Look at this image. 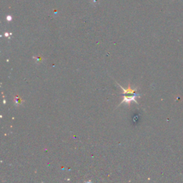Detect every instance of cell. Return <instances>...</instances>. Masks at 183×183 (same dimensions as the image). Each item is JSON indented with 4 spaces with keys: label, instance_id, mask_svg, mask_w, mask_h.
Instances as JSON below:
<instances>
[{
    "label": "cell",
    "instance_id": "obj_3",
    "mask_svg": "<svg viewBox=\"0 0 183 183\" xmlns=\"http://www.w3.org/2000/svg\"><path fill=\"white\" fill-rule=\"evenodd\" d=\"M12 17H11V16H8L7 17V19L8 21H11V20H12Z\"/></svg>",
    "mask_w": 183,
    "mask_h": 183
},
{
    "label": "cell",
    "instance_id": "obj_1",
    "mask_svg": "<svg viewBox=\"0 0 183 183\" xmlns=\"http://www.w3.org/2000/svg\"><path fill=\"white\" fill-rule=\"evenodd\" d=\"M117 85H119L120 88H122L124 92V97H123L122 101L121 102V103L120 104V105L122 104H130L131 102H134L136 104H138V102L136 100V98L137 97H140V94H136V92L137 91V88H135V89H132L130 85H128V87L127 89H125V88L122 87L120 85H119L118 83H117Z\"/></svg>",
    "mask_w": 183,
    "mask_h": 183
},
{
    "label": "cell",
    "instance_id": "obj_2",
    "mask_svg": "<svg viewBox=\"0 0 183 183\" xmlns=\"http://www.w3.org/2000/svg\"><path fill=\"white\" fill-rule=\"evenodd\" d=\"M22 100H21V99L19 98V97H15V104H16V105H19V104H22Z\"/></svg>",
    "mask_w": 183,
    "mask_h": 183
}]
</instances>
